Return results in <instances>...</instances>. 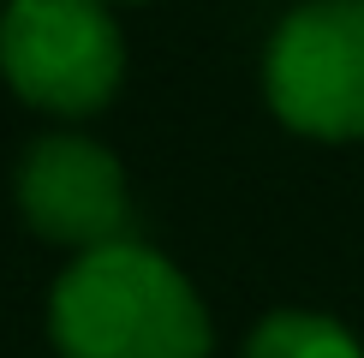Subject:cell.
<instances>
[{"mask_svg": "<svg viewBox=\"0 0 364 358\" xmlns=\"http://www.w3.org/2000/svg\"><path fill=\"white\" fill-rule=\"evenodd\" d=\"M245 358H364V352L335 317H316V310H269L251 328Z\"/></svg>", "mask_w": 364, "mask_h": 358, "instance_id": "5b68a950", "label": "cell"}, {"mask_svg": "<svg viewBox=\"0 0 364 358\" xmlns=\"http://www.w3.org/2000/svg\"><path fill=\"white\" fill-rule=\"evenodd\" d=\"M263 90L281 126L316 143L364 138V0H305L275 24Z\"/></svg>", "mask_w": 364, "mask_h": 358, "instance_id": "3957f363", "label": "cell"}, {"mask_svg": "<svg viewBox=\"0 0 364 358\" xmlns=\"http://www.w3.org/2000/svg\"><path fill=\"white\" fill-rule=\"evenodd\" d=\"M0 78L42 114H102L126 78V42H119L114 6L108 0H6Z\"/></svg>", "mask_w": 364, "mask_h": 358, "instance_id": "7a4b0ae2", "label": "cell"}, {"mask_svg": "<svg viewBox=\"0 0 364 358\" xmlns=\"http://www.w3.org/2000/svg\"><path fill=\"white\" fill-rule=\"evenodd\" d=\"M48 340L60 358H209V310L161 251L114 239L54 281Z\"/></svg>", "mask_w": 364, "mask_h": 358, "instance_id": "6da1fadb", "label": "cell"}, {"mask_svg": "<svg viewBox=\"0 0 364 358\" xmlns=\"http://www.w3.org/2000/svg\"><path fill=\"white\" fill-rule=\"evenodd\" d=\"M0 12H6V0H0Z\"/></svg>", "mask_w": 364, "mask_h": 358, "instance_id": "8992f818", "label": "cell"}, {"mask_svg": "<svg viewBox=\"0 0 364 358\" xmlns=\"http://www.w3.org/2000/svg\"><path fill=\"white\" fill-rule=\"evenodd\" d=\"M12 197L30 233L60 251H102L114 239H132V191L126 168L108 143L84 131H48L24 149L12 173Z\"/></svg>", "mask_w": 364, "mask_h": 358, "instance_id": "277c9868", "label": "cell"}, {"mask_svg": "<svg viewBox=\"0 0 364 358\" xmlns=\"http://www.w3.org/2000/svg\"><path fill=\"white\" fill-rule=\"evenodd\" d=\"M108 6H119V0H108Z\"/></svg>", "mask_w": 364, "mask_h": 358, "instance_id": "52a82bcc", "label": "cell"}]
</instances>
